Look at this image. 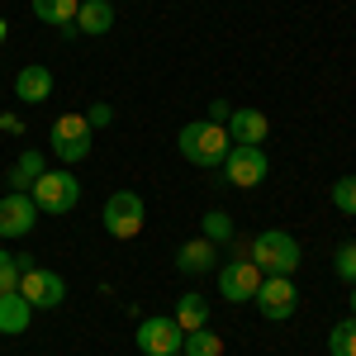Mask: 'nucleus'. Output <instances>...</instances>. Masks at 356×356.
Instances as JSON below:
<instances>
[{"label": "nucleus", "instance_id": "nucleus-10", "mask_svg": "<svg viewBox=\"0 0 356 356\" xmlns=\"http://www.w3.org/2000/svg\"><path fill=\"white\" fill-rule=\"evenodd\" d=\"M19 295L29 300V309H57V304L67 300V280L57 271H43V266H24Z\"/></svg>", "mask_w": 356, "mask_h": 356}, {"label": "nucleus", "instance_id": "nucleus-13", "mask_svg": "<svg viewBox=\"0 0 356 356\" xmlns=\"http://www.w3.org/2000/svg\"><path fill=\"white\" fill-rule=\"evenodd\" d=\"M53 95V72L48 67H19V76H15V100L19 105H43Z\"/></svg>", "mask_w": 356, "mask_h": 356}, {"label": "nucleus", "instance_id": "nucleus-14", "mask_svg": "<svg viewBox=\"0 0 356 356\" xmlns=\"http://www.w3.org/2000/svg\"><path fill=\"white\" fill-rule=\"evenodd\" d=\"M223 129H228L233 143H252V147H261L266 134H271V124H266V114H261V110H233Z\"/></svg>", "mask_w": 356, "mask_h": 356}, {"label": "nucleus", "instance_id": "nucleus-15", "mask_svg": "<svg viewBox=\"0 0 356 356\" xmlns=\"http://www.w3.org/2000/svg\"><path fill=\"white\" fill-rule=\"evenodd\" d=\"M29 318H33V309H29V300L19 290H15V295H0V332H5V337L29 332Z\"/></svg>", "mask_w": 356, "mask_h": 356}, {"label": "nucleus", "instance_id": "nucleus-20", "mask_svg": "<svg viewBox=\"0 0 356 356\" xmlns=\"http://www.w3.org/2000/svg\"><path fill=\"white\" fill-rule=\"evenodd\" d=\"M186 356H223V337L219 332H209V328H200V332H186V347H181Z\"/></svg>", "mask_w": 356, "mask_h": 356}, {"label": "nucleus", "instance_id": "nucleus-16", "mask_svg": "<svg viewBox=\"0 0 356 356\" xmlns=\"http://www.w3.org/2000/svg\"><path fill=\"white\" fill-rule=\"evenodd\" d=\"M114 29V5L110 0H81V10H76V33H110Z\"/></svg>", "mask_w": 356, "mask_h": 356}, {"label": "nucleus", "instance_id": "nucleus-9", "mask_svg": "<svg viewBox=\"0 0 356 356\" xmlns=\"http://www.w3.org/2000/svg\"><path fill=\"white\" fill-rule=\"evenodd\" d=\"M138 352L143 356H176L186 347V332L176 328V318H143L134 332Z\"/></svg>", "mask_w": 356, "mask_h": 356}, {"label": "nucleus", "instance_id": "nucleus-27", "mask_svg": "<svg viewBox=\"0 0 356 356\" xmlns=\"http://www.w3.org/2000/svg\"><path fill=\"white\" fill-rule=\"evenodd\" d=\"M0 134H24V119L19 114H0Z\"/></svg>", "mask_w": 356, "mask_h": 356}, {"label": "nucleus", "instance_id": "nucleus-11", "mask_svg": "<svg viewBox=\"0 0 356 356\" xmlns=\"http://www.w3.org/2000/svg\"><path fill=\"white\" fill-rule=\"evenodd\" d=\"M38 223V204L29 200V191H10L0 200V238H29Z\"/></svg>", "mask_w": 356, "mask_h": 356}, {"label": "nucleus", "instance_id": "nucleus-8", "mask_svg": "<svg viewBox=\"0 0 356 356\" xmlns=\"http://www.w3.org/2000/svg\"><path fill=\"white\" fill-rule=\"evenodd\" d=\"M252 304L261 309V318H271V323H285V318L300 309V290H295V280H290V275H266Z\"/></svg>", "mask_w": 356, "mask_h": 356}, {"label": "nucleus", "instance_id": "nucleus-5", "mask_svg": "<svg viewBox=\"0 0 356 356\" xmlns=\"http://www.w3.org/2000/svg\"><path fill=\"white\" fill-rule=\"evenodd\" d=\"M105 233L110 238H119V243H129V238H138L143 233V195H134V191H114L110 200H105Z\"/></svg>", "mask_w": 356, "mask_h": 356}, {"label": "nucleus", "instance_id": "nucleus-29", "mask_svg": "<svg viewBox=\"0 0 356 356\" xmlns=\"http://www.w3.org/2000/svg\"><path fill=\"white\" fill-rule=\"evenodd\" d=\"M352 318H356V280H352Z\"/></svg>", "mask_w": 356, "mask_h": 356}, {"label": "nucleus", "instance_id": "nucleus-25", "mask_svg": "<svg viewBox=\"0 0 356 356\" xmlns=\"http://www.w3.org/2000/svg\"><path fill=\"white\" fill-rule=\"evenodd\" d=\"M332 271L342 275L347 285L356 280V243H342V247H337V257H332Z\"/></svg>", "mask_w": 356, "mask_h": 356}, {"label": "nucleus", "instance_id": "nucleus-21", "mask_svg": "<svg viewBox=\"0 0 356 356\" xmlns=\"http://www.w3.org/2000/svg\"><path fill=\"white\" fill-rule=\"evenodd\" d=\"M24 266H33V261L15 257V252H0V295H15V290H19V275H24Z\"/></svg>", "mask_w": 356, "mask_h": 356}, {"label": "nucleus", "instance_id": "nucleus-18", "mask_svg": "<svg viewBox=\"0 0 356 356\" xmlns=\"http://www.w3.org/2000/svg\"><path fill=\"white\" fill-rule=\"evenodd\" d=\"M171 318H176L181 332H200V328H209V304H204V295H181Z\"/></svg>", "mask_w": 356, "mask_h": 356}, {"label": "nucleus", "instance_id": "nucleus-3", "mask_svg": "<svg viewBox=\"0 0 356 356\" xmlns=\"http://www.w3.org/2000/svg\"><path fill=\"white\" fill-rule=\"evenodd\" d=\"M29 200L38 204V214H72L81 204V186H76L72 171H43L29 186Z\"/></svg>", "mask_w": 356, "mask_h": 356}, {"label": "nucleus", "instance_id": "nucleus-22", "mask_svg": "<svg viewBox=\"0 0 356 356\" xmlns=\"http://www.w3.org/2000/svg\"><path fill=\"white\" fill-rule=\"evenodd\" d=\"M328 352L332 356H356V318H342V323L328 332Z\"/></svg>", "mask_w": 356, "mask_h": 356}, {"label": "nucleus", "instance_id": "nucleus-6", "mask_svg": "<svg viewBox=\"0 0 356 356\" xmlns=\"http://www.w3.org/2000/svg\"><path fill=\"white\" fill-rule=\"evenodd\" d=\"M223 166H228V186H238V191L261 186V181H266V171H271L266 147H252V143H233V147H228V157H223Z\"/></svg>", "mask_w": 356, "mask_h": 356}, {"label": "nucleus", "instance_id": "nucleus-17", "mask_svg": "<svg viewBox=\"0 0 356 356\" xmlns=\"http://www.w3.org/2000/svg\"><path fill=\"white\" fill-rule=\"evenodd\" d=\"M43 171H48V166H43V152H38V147H24V152L15 157V166H10L5 181H10V191H29Z\"/></svg>", "mask_w": 356, "mask_h": 356}, {"label": "nucleus", "instance_id": "nucleus-12", "mask_svg": "<svg viewBox=\"0 0 356 356\" xmlns=\"http://www.w3.org/2000/svg\"><path fill=\"white\" fill-rule=\"evenodd\" d=\"M214 266H219V243H209V238H191L176 252V271L181 275H204Z\"/></svg>", "mask_w": 356, "mask_h": 356}, {"label": "nucleus", "instance_id": "nucleus-4", "mask_svg": "<svg viewBox=\"0 0 356 356\" xmlns=\"http://www.w3.org/2000/svg\"><path fill=\"white\" fill-rule=\"evenodd\" d=\"M90 124H86V114H57L53 129H48V143H53V152L62 157V162H86L90 157Z\"/></svg>", "mask_w": 356, "mask_h": 356}, {"label": "nucleus", "instance_id": "nucleus-7", "mask_svg": "<svg viewBox=\"0 0 356 356\" xmlns=\"http://www.w3.org/2000/svg\"><path fill=\"white\" fill-rule=\"evenodd\" d=\"M261 266L252 261V257H238V261H228V266H219V295L228 304H247L257 300V290H261Z\"/></svg>", "mask_w": 356, "mask_h": 356}, {"label": "nucleus", "instance_id": "nucleus-26", "mask_svg": "<svg viewBox=\"0 0 356 356\" xmlns=\"http://www.w3.org/2000/svg\"><path fill=\"white\" fill-rule=\"evenodd\" d=\"M86 124H90V129H105V124H114V110L110 105H90V110H86Z\"/></svg>", "mask_w": 356, "mask_h": 356}, {"label": "nucleus", "instance_id": "nucleus-28", "mask_svg": "<svg viewBox=\"0 0 356 356\" xmlns=\"http://www.w3.org/2000/svg\"><path fill=\"white\" fill-rule=\"evenodd\" d=\"M228 100H214V105H209V124H228Z\"/></svg>", "mask_w": 356, "mask_h": 356}, {"label": "nucleus", "instance_id": "nucleus-23", "mask_svg": "<svg viewBox=\"0 0 356 356\" xmlns=\"http://www.w3.org/2000/svg\"><path fill=\"white\" fill-rule=\"evenodd\" d=\"M200 223H204V238H209V243H219V247L233 243V219H228L223 209H209Z\"/></svg>", "mask_w": 356, "mask_h": 356}, {"label": "nucleus", "instance_id": "nucleus-24", "mask_svg": "<svg viewBox=\"0 0 356 356\" xmlns=\"http://www.w3.org/2000/svg\"><path fill=\"white\" fill-rule=\"evenodd\" d=\"M332 204H337L342 214H352V219H356V176H342V181H332Z\"/></svg>", "mask_w": 356, "mask_h": 356}, {"label": "nucleus", "instance_id": "nucleus-31", "mask_svg": "<svg viewBox=\"0 0 356 356\" xmlns=\"http://www.w3.org/2000/svg\"><path fill=\"white\" fill-rule=\"evenodd\" d=\"M176 356H186V352H176Z\"/></svg>", "mask_w": 356, "mask_h": 356}, {"label": "nucleus", "instance_id": "nucleus-19", "mask_svg": "<svg viewBox=\"0 0 356 356\" xmlns=\"http://www.w3.org/2000/svg\"><path fill=\"white\" fill-rule=\"evenodd\" d=\"M76 10H81V0H33V15H38L43 24H53V29L76 24Z\"/></svg>", "mask_w": 356, "mask_h": 356}, {"label": "nucleus", "instance_id": "nucleus-2", "mask_svg": "<svg viewBox=\"0 0 356 356\" xmlns=\"http://www.w3.org/2000/svg\"><path fill=\"white\" fill-rule=\"evenodd\" d=\"M247 257L261 266V275H290L300 266V243L290 238V233H280V228H266V233H257L252 247H247Z\"/></svg>", "mask_w": 356, "mask_h": 356}, {"label": "nucleus", "instance_id": "nucleus-1", "mask_svg": "<svg viewBox=\"0 0 356 356\" xmlns=\"http://www.w3.org/2000/svg\"><path fill=\"white\" fill-rule=\"evenodd\" d=\"M228 129L223 124H209V119H191L181 134H176V147H181V157L195 166H204V171H214V166H223V157H228Z\"/></svg>", "mask_w": 356, "mask_h": 356}, {"label": "nucleus", "instance_id": "nucleus-30", "mask_svg": "<svg viewBox=\"0 0 356 356\" xmlns=\"http://www.w3.org/2000/svg\"><path fill=\"white\" fill-rule=\"evenodd\" d=\"M0 43H5V19H0Z\"/></svg>", "mask_w": 356, "mask_h": 356}]
</instances>
